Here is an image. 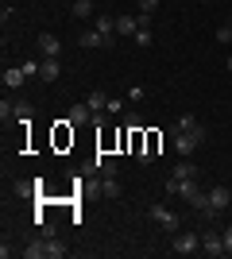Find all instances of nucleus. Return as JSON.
I'll use <instances>...</instances> for the list:
<instances>
[{
    "instance_id": "obj_1",
    "label": "nucleus",
    "mask_w": 232,
    "mask_h": 259,
    "mask_svg": "<svg viewBox=\"0 0 232 259\" xmlns=\"http://www.w3.org/2000/svg\"><path fill=\"white\" fill-rule=\"evenodd\" d=\"M170 251H174V255H194V251H201V236H194V232H174Z\"/></svg>"
},
{
    "instance_id": "obj_2",
    "label": "nucleus",
    "mask_w": 232,
    "mask_h": 259,
    "mask_svg": "<svg viewBox=\"0 0 232 259\" xmlns=\"http://www.w3.org/2000/svg\"><path fill=\"white\" fill-rule=\"evenodd\" d=\"M151 221L159 228H166V232H178V213L166 209V205H151Z\"/></svg>"
},
{
    "instance_id": "obj_3",
    "label": "nucleus",
    "mask_w": 232,
    "mask_h": 259,
    "mask_svg": "<svg viewBox=\"0 0 232 259\" xmlns=\"http://www.w3.org/2000/svg\"><path fill=\"white\" fill-rule=\"evenodd\" d=\"M201 251H205V255H213V259L228 255V251H224V240H221V232H205V236H201Z\"/></svg>"
},
{
    "instance_id": "obj_4",
    "label": "nucleus",
    "mask_w": 232,
    "mask_h": 259,
    "mask_svg": "<svg viewBox=\"0 0 232 259\" xmlns=\"http://www.w3.org/2000/svg\"><path fill=\"white\" fill-rule=\"evenodd\" d=\"M194 147H201L198 136H190V132H174V151L182 155V159H190V155H194Z\"/></svg>"
},
{
    "instance_id": "obj_5",
    "label": "nucleus",
    "mask_w": 232,
    "mask_h": 259,
    "mask_svg": "<svg viewBox=\"0 0 232 259\" xmlns=\"http://www.w3.org/2000/svg\"><path fill=\"white\" fill-rule=\"evenodd\" d=\"M228 201H232L228 186H213V190H209V205H213V213H217V217H221L224 209H228Z\"/></svg>"
},
{
    "instance_id": "obj_6",
    "label": "nucleus",
    "mask_w": 232,
    "mask_h": 259,
    "mask_svg": "<svg viewBox=\"0 0 232 259\" xmlns=\"http://www.w3.org/2000/svg\"><path fill=\"white\" fill-rule=\"evenodd\" d=\"M39 51H43V58H58V54H62V43H58V35L39 31Z\"/></svg>"
},
{
    "instance_id": "obj_7",
    "label": "nucleus",
    "mask_w": 232,
    "mask_h": 259,
    "mask_svg": "<svg viewBox=\"0 0 232 259\" xmlns=\"http://www.w3.org/2000/svg\"><path fill=\"white\" fill-rule=\"evenodd\" d=\"M170 132H190V136H198V140L205 143V128H201V124H198L194 116H178V120H174V128H170Z\"/></svg>"
},
{
    "instance_id": "obj_8",
    "label": "nucleus",
    "mask_w": 232,
    "mask_h": 259,
    "mask_svg": "<svg viewBox=\"0 0 232 259\" xmlns=\"http://www.w3.org/2000/svg\"><path fill=\"white\" fill-rule=\"evenodd\" d=\"M0 81H4V89H20L23 81H27V74H23V66H8Z\"/></svg>"
},
{
    "instance_id": "obj_9",
    "label": "nucleus",
    "mask_w": 232,
    "mask_h": 259,
    "mask_svg": "<svg viewBox=\"0 0 232 259\" xmlns=\"http://www.w3.org/2000/svg\"><path fill=\"white\" fill-rule=\"evenodd\" d=\"M66 124H93V108H89V105H74Z\"/></svg>"
},
{
    "instance_id": "obj_10",
    "label": "nucleus",
    "mask_w": 232,
    "mask_h": 259,
    "mask_svg": "<svg viewBox=\"0 0 232 259\" xmlns=\"http://www.w3.org/2000/svg\"><path fill=\"white\" fill-rule=\"evenodd\" d=\"M58 74H62V70H58V58H43V62H39V77H43V81H58Z\"/></svg>"
},
{
    "instance_id": "obj_11",
    "label": "nucleus",
    "mask_w": 232,
    "mask_h": 259,
    "mask_svg": "<svg viewBox=\"0 0 232 259\" xmlns=\"http://www.w3.org/2000/svg\"><path fill=\"white\" fill-rule=\"evenodd\" d=\"M12 120L16 124H31V101H16L12 105Z\"/></svg>"
},
{
    "instance_id": "obj_12",
    "label": "nucleus",
    "mask_w": 232,
    "mask_h": 259,
    "mask_svg": "<svg viewBox=\"0 0 232 259\" xmlns=\"http://www.w3.org/2000/svg\"><path fill=\"white\" fill-rule=\"evenodd\" d=\"M77 43L85 47V51H93V47H105V43H109V35H101L97 27H93V31H85L81 39H77Z\"/></svg>"
},
{
    "instance_id": "obj_13",
    "label": "nucleus",
    "mask_w": 232,
    "mask_h": 259,
    "mask_svg": "<svg viewBox=\"0 0 232 259\" xmlns=\"http://www.w3.org/2000/svg\"><path fill=\"white\" fill-rule=\"evenodd\" d=\"M135 31H140L135 16H116V35H135Z\"/></svg>"
},
{
    "instance_id": "obj_14",
    "label": "nucleus",
    "mask_w": 232,
    "mask_h": 259,
    "mask_svg": "<svg viewBox=\"0 0 232 259\" xmlns=\"http://www.w3.org/2000/svg\"><path fill=\"white\" fill-rule=\"evenodd\" d=\"M170 174H174V178H198V166H194L190 159H178V162H174V170H170Z\"/></svg>"
},
{
    "instance_id": "obj_15",
    "label": "nucleus",
    "mask_w": 232,
    "mask_h": 259,
    "mask_svg": "<svg viewBox=\"0 0 232 259\" xmlns=\"http://www.w3.org/2000/svg\"><path fill=\"white\" fill-rule=\"evenodd\" d=\"M23 255H27V259H51V255H47V240H31V244L23 248Z\"/></svg>"
},
{
    "instance_id": "obj_16",
    "label": "nucleus",
    "mask_w": 232,
    "mask_h": 259,
    "mask_svg": "<svg viewBox=\"0 0 232 259\" xmlns=\"http://www.w3.org/2000/svg\"><path fill=\"white\" fill-rule=\"evenodd\" d=\"M70 16H74V20H89V16H93V0H74Z\"/></svg>"
},
{
    "instance_id": "obj_17",
    "label": "nucleus",
    "mask_w": 232,
    "mask_h": 259,
    "mask_svg": "<svg viewBox=\"0 0 232 259\" xmlns=\"http://www.w3.org/2000/svg\"><path fill=\"white\" fill-rule=\"evenodd\" d=\"M85 105L93 108V112H105V108H109V97H105V93L97 89V93H89V101H85Z\"/></svg>"
},
{
    "instance_id": "obj_18",
    "label": "nucleus",
    "mask_w": 232,
    "mask_h": 259,
    "mask_svg": "<svg viewBox=\"0 0 232 259\" xmlns=\"http://www.w3.org/2000/svg\"><path fill=\"white\" fill-rule=\"evenodd\" d=\"M47 255H51V259H62V255H66V248H62V240L47 236Z\"/></svg>"
},
{
    "instance_id": "obj_19",
    "label": "nucleus",
    "mask_w": 232,
    "mask_h": 259,
    "mask_svg": "<svg viewBox=\"0 0 232 259\" xmlns=\"http://www.w3.org/2000/svg\"><path fill=\"white\" fill-rule=\"evenodd\" d=\"M101 194L105 197H120V182H116V178H105V182H101Z\"/></svg>"
},
{
    "instance_id": "obj_20",
    "label": "nucleus",
    "mask_w": 232,
    "mask_h": 259,
    "mask_svg": "<svg viewBox=\"0 0 232 259\" xmlns=\"http://www.w3.org/2000/svg\"><path fill=\"white\" fill-rule=\"evenodd\" d=\"M97 170L105 174V178H116V162H112V159H101V155H97Z\"/></svg>"
},
{
    "instance_id": "obj_21",
    "label": "nucleus",
    "mask_w": 232,
    "mask_h": 259,
    "mask_svg": "<svg viewBox=\"0 0 232 259\" xmlns=\"http://www.w3.org/2000/svg\"><path fill=\"white\" fill-rule=\"evenodd\" d=\"M217 43H221V47H232V23L217 27Z\"/></svg>"
},
{
    "instance_id": "obj_22",
    "label": "nucleus",
    "mask_w": 232,
    "mask_h": 259,
    "mask_svg": "<svg viewBox=\"0 0 232 259\" xmlns=\"http://www.w3.org/2000/svg\"><path fill=\"white\" fill-rule=\"evenodd\" d=\"M35 186L39 182H16V197H35Z\"/></svg>"
},
{
    "instance_id": "obj_23",
    "label": "nucleus",
    "mask_w": 232,
    "mask_h": 259,
    "mask_svg": "<svg viewBox=\"0 0 232 259\" xmlns=\"http://www.w3.org/2000/svg\"><path fill=\"white\" fill-rule=\"evenodd\" d=\"M135 43H140V47H151V27H140V31H135Z\"/></svg>"
},
{
    "instance_id": "obj_24",
    "label": "nucleus",
    "mask_w": 232,
    "mask_h": 259,
    "mask_svg": "<svg viewBox=\"0 0 232 259\" xmlns=\"http://www.w3.org/2000/svg\"><path fill=\"white\" fill-rule=\"evenodd\" d=\"M124 124H128V128H132V132H140V128H144V116H140V112H132V116L124 120Z\"/></svg>"
},
{
    "instance_id": "obj_25",
    "label": "nucleus",
    "mask_w": 232,
    "mask_h": 259,
    "mask_svg": "<svg viewBox=\"0 0 232 259\" xmlns=\"http://www.w3.org/2000/svg\"><path fill=\"white\" fill-rule=\"evenodd\" d=\"M144 97H147V89H140V85L128 89V101H132V105H135V101H144Z\"/></svg>"
},
{
    "instance_id": "obj_26",
    "label": "nucleus",
    "mask_w": 232,
    "mask_h": 259,
    "mask_svg": "<svg viewBox=\"0 0 232 259\" xmlns=\"http://www.w3.org/2000/svg\"><path fill=\"white\" fill-rule=\"evenodd\" d=\"M105 112H109V116H116V112H124V101H112V97H109V108H105Z\"/></svg>"
},
{
    "instance_id": "obj_27",
    "label": "nucleus",
    "mask_w": 232,
    "mask_h": 259,
    "mask_svg": "<svg viewBox=\"0 0 232 259\" xmlns=\"http://www.w3.org/2000/svg\"><path fill=\"white\" fill-rule=\"evenodd\" d=\"M221 240H224V251H228V255H232V225H228V228H224V232H221Z\"/></svg>"
},
{
    "instance_id": "obj_28",
    "label": "nucleus",
    "mask_w": 232,
    "mask_h": 259,
    "mask_svg": "<svg viewBox=\"0 0 232 259\" xmlns=\"http://www.w3.org/2000/svg\"><path fill=\"white\" fill-rule=\"evenodd\" d=\"M159 8V0H140V12H155Z\"/></svg>"
},
{
    "instance_id": "obj_29",
    "label": "nucleus",
    "mask_w": 232,
    "mask_h": 259,
    "mask_svg": "<svg viewBox=\"0 0 232 259\" xmlns=\"http://www.w3.org/2000/svg\"><path fill=\"white\" fill-rule=\"evenodd\" d=\"M228 74H232V54H228Z\"/></svg>"
},
{
    "instance_id": "obj_30",
    "label": "nucleus",
    "mask_w": 232,
    "mask_h": 259,
    "mask_svg": "<svg viewBox=\"0 0 232 259\" xmlns=\"http://www.w3.org/2000/svg\"><path fill=\"white\" fill-rule=\"evenodd\" d=\"M201 4H209V0H201Z\"/></svg>"
}]
</instances>
